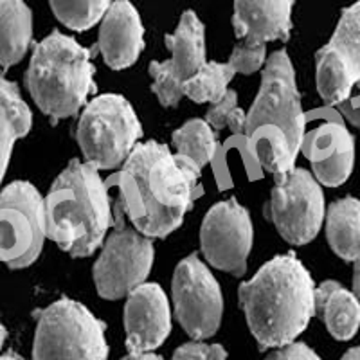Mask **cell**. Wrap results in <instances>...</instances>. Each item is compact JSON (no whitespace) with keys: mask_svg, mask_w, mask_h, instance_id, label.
<instances>
[{"mask_svg":"<svg viewBox=\"0 0 360 360\" xmlns=\"http://www.w3.org/2000/svg\"><path fill=\"white\" fill-rule=\"evenodd\" d=\"M173 144L176 148V153L188 157L200 169L213 159L217 152L213 130L204 119H191L184 127L179 128L173 134Z\"/></svg>","mask_w":360,"mask_h":360,"instance_id":"obj_24","label":"cell"},{"mask_svg":"<svg viewBox=\"0 0 360 360\" xmlns=\"http://www.w3.org/2000/svg\"><path fill=\"white\" fill-rule=\"evenodd\" d=\"M127 348L130 353H146L159 348L172 332L169 303L155 283H143L128 294L124 307Z\"/></svg>","mask_w":360,"mask_h":360,"instance_id":"obj_15","label":"cell"},{"mask_svg":"<svg viewBox=\"0 0 360 360\" xmlns=\"http://www.w3.org/2000/svg\"><path fill=\"white\" fill-rule=\"evenodd\" d=\"M243 135L249 152L266 172L279 175L294 168L304 137V114L285 51L270 54L266 60Z\"/></svg>","mask_w":360,"mask_h":360,"instance_id":"obj_3","label":"cell"},{"mask_svg":"<svg viewBox=\"0 0 360 360\" xmlns=\"http://www.w3.org/2000/svg\"><path fill=\"white\" fill-rule=\"evenodd\" d=\"M278 233L288 243L311 242L324 218V197L317 180L301 168L276 175V186L265 207Z\"/></svg>","mask_w":360,"mask_h":360,"instance_id":"obj_9","label":"cell"},{"mask_svg":"<svg viewBox=\"0 0 360 360\" xmlns=\"http://www.w3.org/2000/svg\"><path fill=\"white\" fill-rule=\"evenodd\" d=\"M44 205L47 236L74 258L94 252L114 224L107 184L89 162L72 160L54 180Z\"/></svg>","mask_w":360,"mask_h":360,"instance_id":"obj_4","label":"cell"},{"mask_svg":"<svg viewBox=\"0 0 360 360\" xmlns=\"http://www.w3.org/2000/svg\"><path fill=\"white\" fill-rule=\"evenodd\" d=\"M141 123L130 103L117 94L94 98L82 112L76 139L86 162L98 169H114L131 153L139 141Z\"/></svg>","mask_w":360,"mask_h":360,"instance_id":"obj_6","label":"cell"},{"mask_svg":"<svg viewBox=\"0 0 360 360\" xmlns=\"http://www.w3.org/2000/svg\"><path fill=\"white\" fill-rule=\"evenodd\" d=\"M172 58L166 62H153L150 74L152 90L164 107H175L184 96V85L204 67L205 41L204 25L193 11H186L175 33L166 37Z\"/></svg>","mask_w":360,"mask_h":360,"instance_id":"obj_14","label":"cell"},{"mask_svg":"<svg viewBox=\"0 0 360 360\" xmlns=\"http://www.w3.org/2000/svg\"><path fill=\"white\" fill-rule=\"evenodd\" d=\"M47 227L38 189L18 180L0 191V262L25 269L40 256Z\"/></svg>","mask_w":360,"mask_h":360,"instance_id":"obj_8","label":"cell"},{"mask_svg":"<svg viewBox=\"0 0 360 360\" xmlns=\"http://www.w3.org/2000/svg\"><path fill=\"white\" fill-rule=\"evenodd\" d=\"M33 34L31 11L22 0H0V65L11 67L24 58Z\"/></svg>","mask_w":360,"mask_h":360,"instance_id":"obj_21","label":"cell"},{"mask_svg":"<svg viewBox=\"0 0 360 360\" xmlns=\"http://www.w3.org/2000/svg\"><path fill=\"white\" fill-rule=\"evenodd\" d=\"M143 34L139 13L128 0H117L103 17L94 53L99 51L105 63L112 69H127L137 62L143 51Z\"/></svg>","mask_w":360,"mask_h":360,"instance_id":"obj_17","label":"cell"},{"mask_svg":"<svg viewBox=\"0 0 360 360\" xmlns=\"http://www.w3.org/2000/svg\"><path fill=\"white\" fill-rule=\"evenodd\" d=\"M229 63L234 72H256L258 69H262V65H265V44L243 40L242 44L234 47Z\"/></svg>","mask_w":360,"mask_h":360,"instance_id":"obj_27","label":"cell"},{"mask_svg":"<svg viewBox=\"0 0 360 360\" xmlns=\"http://www.w3.org/2000/svg\"><path fill=\"white\" fill-rule=\"evenodd\" d=\"M121 360H162L155 353H130V355L123 356Z\"/></svg>","mask_w":360,"mask_h":360,"instance_id":"obj_30","label":"cell"},{"mask_svg":"<svg viewBox=\"0 0 360 360\" xmlns=\"http://www.w3.org/2000/svg\"><path fill=\"white\" fill-rule=\"evenodd\" d=\"M94 51L54 31L34 47L25 72V86L38 108L56 123L74 115L96 90Z\"/></svg>","mask_w":360,"mask_h":360,"instance_id":"obj_5","label":"cell"},{"mask_svg":"<svg viewBox=\"0 0 360 360\" xmlns=\"http://www.w3.org/2000/svg\"><path fill=\"white\" fill-rule=\"evenodd\" d=\"M34 360H107L105 326L83 304L60 299L38 314Z\"/></svg>","mask_w":360,"mask_h":360,"instance_id":"obj_7","label":"cell"},{"mask_svg":"<svg viewBox=\"0 0 360 360\" xmlns=\"http://www.w3.org/2000/svg\"><path fill=\"white\" fill-rule=\"evenodd\" d=\"M112 0H49L60 22L74 31H85L105 17Z\"/></svg>","mask_w":360,"mask_h":360,"instance_id":"obj_25","label":"cell"},{"mask_svg":"<svg viewBox=\"0 0 360 360\" xmlns=\"http://www.w3.org/2000/svg\"><path fill=\"white\" fill-rule=\"evenodd\" d=\"M31 128V110L18 86L0 76V182L4 179L13 144Z\"/></svg>","mask_w":360,"mask_h":360,"instance_id":"obj_20","label":"cell"},{"mask_svg":"<svg viewBox=\"0 0 360 360\" xmlns=\"http://www.w3.org/2000/svg\"><path fill=\"white\" fill-rule=\"evenodd\" d=\"M340 360H360V346L359 348L349 349V352L346 353V355H344Z\"/></svg>","mask_w":360,"mask_h":360,"instance_id":"obj_32","label":"cell"},{"mask_svg":"<svg viewBox=\"0 0 360 360\" xmlns=\"http://www.w3.org/2000/svg\"><path fill=\"white\" fill-rule=\"evenodd\" d=\"M6 337H8V332H6V328L2 326V323H0V349H2V346H4Z\"/></svg>","mask_w":360,"mask_h":360,"instance_id":"obj_33","label":"cell"},{"mask_svg":"<svg viewBox=\"0 0 360 360\" xmlns=\"http://www.w3.org/2000/svg\"><path fill=\"white\" fill-rule=\"evenodd\" d=\"M234 74L236 72L231 63H204V67L186 83L182 92L195 103H214L217 105L227 94V85L231 83Z\"/></svg>","mask_w":360,"mask_h":360,"instance_id":"obj_23","label":"cell"},{"mask_svg":"<svg viewBox=\"0 0 360 360\" xmlns=\"http://www.w3.org/2000/svg\"><path fill=\"white\" fill-rule=\"evenodd\" d=\"M315 314L337 340H348L360 328V303L355 294L335 281L315 288Z\"/></svg>","mask_w":360,"mask_h":360,"instance_id":"obj_19","label":"cell"},{"mask_svg":"<svg viewBox=\"0 0 360 360\" xmlns=\"http://www.w3.org/2000/svg\"><path fill=\"white\" fill-rule=\"evenodd\" d=\"M328 242L346 262L360 259V202L348 197L330 205L326 214Z\"/></svg>","mask_w":360,"mask_h":360,"instance_id":"obj_22","label":"cell"},{"mask_svg":"<svg viewBox=\"0 0 360 360\" xmlns=\"http://www.w3.org/2000/svg\"><path fill=\"white\" fill-rule=\"evenodd\" d=\"M353 288H355V295L360 303V259L356 262L355 272H353Z\"/></svg>","mask_w":360,"mask_h":360,"instance_id":"obj_31","label":"cell"},{"mask_svg":"<svg viewBox=\"0 0 360 360\" xmlns=\"http://www.w3.org/2000/svg\"><path fill=\"white\" fill-rule=\"evenodd\" d=\"M0 360H22V359L18 355H15V353H6V355L0 356Z\"/></svg>","mask_w":360,"mask_h":360,"instance_id":"obj_34","label":"cell"},{"mask_svg":"<svg viewBox=\"0 0 360 360\" xmlns=\"http://www.w3.org/2000/svg\"><path fill=\"white\" fill-rule=\"evenodd\" d=\"M265 360H321L314 349L303 342H290L270 353Z\"/></svg>","mask_w":360,"mask_h":360,"instance_id":"obj_29","label":"cell"},{"mask_svg":"<svg viewBox=\"0 0 360 360\" xmlns=\"http://www.w3.org/2000/svg\"><path fill=\"white\" fill-rule=\"evenodd\" d=\"M105 184L119 189V211L148 238L173 233L202 195L197 164L155 141L137 144Z\"/></svg>","mask_w":360,"mask_h":360,"instance_id":"obj_1","label":"cell"},{"mask_svg":"<svg viewBox=\"0 0 360 360\" xmlns=\"http://www.w3.org/2000/svg\"><path fill=\"white\" fill-rule=\"evenodd\" d=\"M153 265V245L134 229H119L108 236L94 265L99 295L121 299L143 285Z\"/></svg>","mask_w":360,"mask_h":360,"instance_id":"obj_12","label":"cell"},{"mask_svg":"<svg viewBox=\"0 0 360 360\" xmlns=\"http://www.w3.org/2000/svg\"><path fill=\"white\" fill-rule=\"evenodd\" d=\"M240 303L259 348L294 342L315 314V288L294 254L270 259L240 287Z\"/></svg>","mask_w":360,"mask_h":360,"instance_id":"obj_2","label":"cell"},{"mask_svg":"<svg viewBox=\"0 0 360 360\" xmlns=\"http://www.w3.org/2000/svg\"><path fill=\"white\" fill-rule=\"evenodd\" d=\"M227 352L220 344L188 342L180 346L172 360H225Z\"/></svg>","mask_w":360,"mask_h":360,"instance_id":"obj_28","label":"cell"},{"mask_svg":"<svg viewBox=\"0 0 360 360\" xmlns=\"http://www.w3.org/2000/svg\"><path fill=\"white\" fill-rule=\"evenodd\" d=\"M252 224L249 213L234 198L209 209L202 221V252L214 269L243 276L252 247Z\"/></svg>","mask_w":360,"mask_h":360,"instance_id":"obj_13","label":"cell"},{"mask_svg":"<svg viewBox=\"0 0 360 360\" xmlns=\"http://www.w3.org/2000/svg\"><path fill=\"white\" fill-rule=\"evenodd\" d=\"M247 115L238 107V98L234 90H227V94L214 105L205 115L209 127L214 128H229L233 134H243L245 131Z\"/></svg>","mask_w":360,"mask_h":360,"instance_id":"obj_26","label":"cell"},{"mask_svg":"<svg viewBox=\"0 0 360 360\" xmlns=\"http://www.w3.org/2000/svg\"><path fill=\"white\" fill-rule=\"evenodd\" d=\"M301 152L311 164L321 184L335 188L352 175L355 162V141L340 121H328L304 134Z\"/></svg>","mask_w":360,"mask_h":360,"instance_id":"obj_16","label":"cell"},{"mask_svg":"<svg viewBox=\"0 0 360 360\" xmlns=\"http://www.w3.org/2000/svg\"><path fill=\"white\" fill-rule=\"evenodd\" d=\"M317 89L328 105L360 92V2L342 13L330 44L317 53Z\"/></svg>","mask_w":360,"mask_h":360,"instance_id":"obj_11","label":"cell"},{"mask_svg":"<svg viewBox=\"0 0 360 360\" xmlns=\"http://www.w3.org/2000/svg\"><path fill=\"white\" fill-rule=\"evenodd\" d=\"M294 0H234V33L240 40L266 44L290 34Z\"/></svg>","mask_w":360,"mask_h":360,"instance_id":"obj_18","label":"cell"},{"mask_svg":"<svg viewBox=\"0 0 360 360\" xmlns=\"http://www.w3.org/2000/svg\"><path fill=\"white\" fill-rule=\"evenodd\" d=\"M173 303L179 323L193 339H207L218 332L224 314V297L207 266L188 256L173 274Z\"/></svg>","mask_w":360,"mask_h":360,"instance_id":"obj_10","label":"cell"}]
</instances>
